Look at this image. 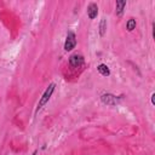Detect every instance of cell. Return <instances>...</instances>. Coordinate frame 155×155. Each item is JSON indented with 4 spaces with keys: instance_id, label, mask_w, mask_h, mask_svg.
<instances>
[{
    "instance_id": "1",
    "label": "cell",
    "mask_w": 155,
    "mask_h": 155,
    "mask_svg": "<svg viewBox=\"0 0 155 155\" xmlns=\"http://www.w3.org/2000/svg\"><path fill=\"white\" fill-rule=\"evenodd\" d=\"M53 91H54V84H51V85L46 88L45 93L42 94V97H41V99H40L39 104H38V109H41V108H42V107L48 102V99H50V97L52 96Z\"/></svg>"
},
{
    "instance_id": "2",
    "label": "cell",
    "mask_w": 155,
    "mask_h": 155,
    "mask_svg": "<svg viewBox=\"0 0 155 155\" xmlns=\"http://www.w3.org/2000/svg\"><path fill=\"white\" fill-rule=\"evenodd\" d=\"M76 45V39H75V34L73 31H68V35H67V40H65V44H64V50L65 51H70L75 47Z\"/></svg>"
},
{
    "instance_id": "3",
    "label": "cell",
    "mask_w": 155,
    "mask_h": 155,
    "mask_svg": "<svg viewBox=\"0 0 155 155\" xmlns=\"http://www.w3.org/2000/svg\"><path fill=\"white\" fill-rule=\"evenodd\" d=\"M82 63H84V58H82V56H80V54H73V56H70V58H69V64H70L73 68H78V67H80Z\"/></svg>"
},
{
    "instance_id": "4",
    "label": "cell",
    "mask_w": 155,
    "mask_h": 155,
    "mask_svg": "<svg viewBox=\"0 0 155 155\" xmlns=\"http://www.w3.org/2000/svg\"><path fill=\"white\" fill-rule=\"evenodd\" d=\"M102 102L108 104V105H116L117 104V98L110 93H107V94H103L102 96Z\"/></svg>"
},
{
    "instance_id": "5",
    "label": "cell",
    "mask_w": 155,
    "mask_h": 155,
    "mask_svg": "<svg viewBox=\"0 0 155 155\" xmlns=\"http://www.w3.org/2000/svg\"><path fill=\"white\" fill-rule=\"evenodd\" d=\"M97 13H98V6L96 4H90V6L87 7V15L91 19L96 18L97 17Z\"/></svg>"
},
{
    "instance_id": "6",
    "label": "cell",
    "mask_w": 155,
    "mask_h": 155,
    "mask_svg": "<svg viewBox=\"0 0 155 155\" xmlns=\"http://www.w3.org/2000/svg\"><path fill=\"white\" fill-rule=\"evenodd\" d=\"M125 6H126V1H124V0L116 1V13H117L119 16L122 15V11H124V7H125Z\"/></svg>"
},
{
    "instance_id": "7",
    "label": "cell",
    "mask_w": 155,
    "mask_h": 155,
    "mask_svg": "<svg viewBox=\"0 0 155 155\" xmlns=\"http://www.w3.org/2000/svg\"><path fill=\"white\" fill-rule=\"evenodd\" d=\"M97 69H98V71H99L102 75H104V76H108V75L110 74V71H109V68H108L105 64H99Z\"/></svg>"
},
{
    "instance_id": "8",
    "label": "cell",
    "mask_w": 155,
    "mask_h": 155,
    "mask_svg": "<svg viewBox=\"0 0 155 155\" xmlns=\"http://www.w3.org/2000/svg\"><path fill=\"white\" fill-rule=\"evenodd\" d=\"M126 27H127V30H128V31H132V30L136 28V19H133V18L128 19V22H127Z\"/></svg>"
},
{
    "instance_id": "9",
    "label": "cell",
    "mask_w": 155,
    "mask_h": 155,
    "mask_svg": "<svg viewBox=\"0 0 155 155\" xmlns=\"http://www.w3.org/2000/svg\"><path fill=\"white\" fill-rule=\"evenodd\" d=\"M99 29H101V35L103 36L104 33H105V29H107V21L103 18L102 22H101V25H99Z\"/></svg>"
}]
</instances>
